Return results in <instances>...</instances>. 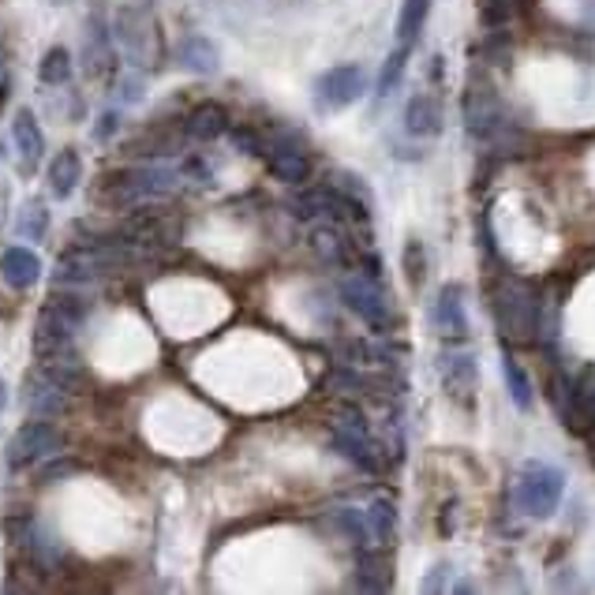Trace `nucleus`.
Segmentation results:
<instances>
[{
  "label": "nucleus",
  "mask_w": 595,
  "mask_h": 595,
  "mask_svg": "<svg viewBox=\"0 0 595 595\" xmlns=\"http://www.w3.org/2000/svg\"><path fill=\"white\" fill-rule=\"evenodd\" d=\"M565 494V475L547 464H529L513 483V502L529 517H551Z\"/></svg>",
  "instance_id": "4"
},
{
  "label": "nucleus",
  "mask_w": 595,
  "mask_h": 595,
  "mask_svg": "<svg viewBox=\"0 0 595 595\" xmlns=\"http://www.w3.org/2000/svg\"><path fill=\"white\" fill-rule=\"evenodd\" d=\"M404 270L412 274V285L420 289L423 274H428V252H423L420 240H409V247H404Z\"/></svg>",
  "instance_id": "31"
},
{
  "label": "nucleus",
  "mask_w": 595,
  "mask_h": 595,
  "mask_svg": "<svg viewBox=\"0 0 595 595\" xmlns=\"http://www.w3.org/2000/svg\"><path fill=\"white\" fill-rule=\"evenodd\" d=\"M229 139H233L236 151L252 154V157H266V146H270V139H263L255 127H229Z\"/></svg>",
  "instance_id": "30"
},
{
  "label": "nucleus",
  "mask_w": 595,
  "mask_h": 595,
  "mask_svg": "<svg viewBox=\"0 0 595 595\" xmlns=\"http://www.w3.org/2000/svg\"><path fill=\"white\" fill-rule=\"evenodd\" d=\"M266 165L281 184H304L311 176V157L289 139H277V143L266 146Z\"/></svg>",
  "instance_id": "13"
},
{
  "label": "nucleus",
  "mask_w": 595,
  "mask_h": 595,
  "mask_svg": "<svg viewBox=\"0 0 595 595\" xmlns=\"http://www.w3.org/2000/svg\"><path fill=\"white\" fill-rule=\"evenodd\" d=\"M409 53H412L409 45H393V53L386 57V64H382V72H379V98H386L397 83H401V72H404V61H409Z\"/></svg>",
  "instance_id": "27"
},
{
  "label": "nucleus",
  "mask_w": 595,
  "mask_h": 595,
  "mask_svg": "<svg viewBox=\"0 0 595 595\" xmlns=\"http://www.w3.org/2000/svg\"><path fill=\"white\" fill-rule=\"evenodd\" d=\"M502 375H505V386H510L513 404H517L521 412H529L532 409V382H529V371L517 363V356L513 352L502 356Z\"/></svg>",
  "instance_id": "24"
},
{
  "label": "nucleus",
  "mask_w": 595,
  "mask_h": 595,
  "mask_svg": "<svg viewBox=\"0 0 595 595\" xmlns=\"http://www.w3.org/2000/svg\"><path fill=\"white\" fill-rule=\"evenodd\" d=\"M337 529H341L356 547H375L371 543V532H367V517L360 510H341L337 513Z\"/></svg>",
  "instance_id": "29"
},
{
  "label": "nucleus",
  "mask_w": 595,
  "mask_h": 595,
  "mask_svg": "<svg viewBox=\"0 0 595 595\" xmlns=\"http://www.w3.org/2000/svg\"><path fill=\"white\" fill-rule=\"evenodd\" d=\"M4 409H8V386L0 379V416H4Z\"/></svg>",
  "instance_id": "35"
},
{
  "label": "nucleus",
  "mask_w": 595,
  "mask_h": 595,
  "mask_svg": "<svg viewBox=\"0 0 595 595\" xmlns=\"http://www.w3.org/2000/svg\"><path fill=\"white\" fill-rule=\"evenodd\" d=\"M53 4H64V0H53Z\"/></svg>",
  "instance_id": "36"
},
{
  "label": "nucleus",
  "mask_w": 595,
  "mask_h": 595,
  "mask_svg": "<svg viewBox=\"0 0 595 595\" xmlns=\"http://www.w3.org/2000/svg\"><path fill=\"white\" fill-rule=\"evenodd\" d=\"M337 293H341L345 307H349L352 315H360L375 334H386L393 326V307H390V296L382 293L379 277L345 274L341 281H337Z\"/></svg>",
  "instance_id": "3"
},
{
  "label": "nucleus",
  "mask_w": 595,
  "mask_h": 595,
  "mask_svg": "<svg viewBox=\"0 0 595 595\" xmlns=\"http://www.w3.org/2000/svg\"><path fill=\"white\" fill-rule=\"evenodd\" d=\"M431 4H434V0H404L401 16H397V45L416 49V42H420V34H423V27H428Z\"/></svg>",
  "instance_id": "22"
},
{
  "label": "nucleus",
  "mask_w": 595,
  "mask_h": 595,
  "mask_svg": "<svg viewBox=\"0 0 595 595\" xmlns=\"http://www.w3.org/2000/svg\"><path fill=\"white\" fill-rule=\"evenodd\" d=\"M72 472H75V464L61 461V464H53V469H42V483H57L61 475H72Z\"/></svg>",
  "instance_id": "33"
},
{
  "label": "nucleus",
  "mask_w": 595,
  "mask_h": 595,
  "mask_svg": "<svg viewBox=\"0 0 595 595\" xmlns=\"http://www.w3.org/2000/svg\"><path fill=\"white\" fill-rule=\"evenodd\" d=\"M464 127H469V135L480 139V143H488V139L499 135L502 116H499V105H494V98L488 91L464 94Z\"/></svg>",
  "instance_id": "15"
},
{
  "label": "nucleus",
  "mask_w": 595,
  "mask_h": 595,
  "mask_svg": "<svg viewBox=\"0 0 595 595\" xmlns=\"http://www.w3.org/2000/svg\"><path fill=\"white\" fill-rule=\"evenodd\" d=\"M121 98H127V102H139V98H143V94H139V91H143V79H139V75H132V83H127V79H124V86H121Z\"/></svg>",
  "instance_id": "34"
},
{
  "label": "nucleus",
  "mask_w": 595,
  "mask_h": 595,
  "mask_svg": "<svg viewBox=\"0 0 595 595\" xmlns=\"http://www.w3.org/2000/svg\"><path fill=\"white\" fill-rule=\"evenodd\" d=\"M229 113H225V105H217V102H203V105H195L192 113H187V121H184V132L198 139V143H211V139H222L225 132H229Z\"/></svg>",
  "instance_id": "19"
},
{
  "label": "nucleus",
  "mask_w": 595,
  "mask_h": 595,
  "mask_svg": "<svg viewBox=\"0 0 595 595\" xmlns=\"http://www.w3.org/2000/svg\"><path fill=\"white\" fill-rule=\"evenodd\" d=\"M0 277H4L12 289H31V285H38V277H42V259H38L31 247L16 244L0 255Z\"/></svg>",
  "instance_id": "17"
},
{
  "label": "nucleus",
  "mask_w": 595,
  "mask_h": 595,
  "mask_svg": "<svg viewBox=\"0 0 595 595\" xmlns=\"http://www.w3.org/2000/svg\"><path fill=\"white\" fill-rule=\"evenodd\" d=\"M57 450H61V434H57V428L49 420L31 416V420L12 434V442H8V469L12 472L38 469V464L53 458Z\"/></svg>",
  "instance_id": "5"
},
{
  "label": "nucleus",
  "mask_w": 595,
  "mask_h": 595,
  "mask_svg": "<svg viewBox=\"0 0 595 595\" xmlns=\"http://www.w3.org/2000/svg\"><path fill=\"white\" fill-rule=\"evenodd\" d=\"M360 588H367V592L390 588V565L379 562V554H367V558L360 562Z\"/></svg>",
  "instance_id": "28"
},
{
  "label": "nucleus",
  "mask_w": 595,
  "mask_h": 595,
  "mask_svg": "<svg viewBox=\"0 0 595 595\" xmlns=\"http://www.w3.org/2000/svg\"><path fill=\"white\" fill-rule=\"evenodd\" d=\"M367 94V72L360 64H337L330 72L319 75L315 83V105L322 113H341V109L356 105Z\"/></svg>",
  "instance_id": "8"
},
{
  "label": "nucleus",
  "mask_w": 595,
  "mask_h": 595,
  "mask_svg": "<svg viewBox=\"0 0 595 595\" xmlns=\"http://www.w3.org/2000/svg\"><path fill=\"white\" fill-rule=\"evenodd\" d=\"M363 517H367V532H371L375 551L393 547V540H397V505L390 499H375L371 505H367Z\"/></svg>",
  "instance_id": "20"
},
{
  "label": "nucleus",
  "mask_w": 595,
  "mask_h": 595,
  "mask_svg": "<svg viewBox=\"0 0 595 595\" xmlns=\"http://www.w3.org/2000/svg\"><path fill=\"white\" fill-rule=\"evenodd\" d=\"M16 229H19V236H27V240H45V233H49L45 203H38V198H27L23 211H19V217H16Z\"/></svg>",
  "instance_id": "25"
},
{
  "label": "nucleus",
  "mask_w": 595,
  "mask_h": 595,
  "mask_svg": "<svg viewBox=\"0 0 595 595\" xmlns=\"http://www.w3.org/2000/svg\"><path fill=\"white\" fill-rule=\"evenodd\" d=\"M404 132L412 139H434L442 135V102L434 94H412L409 102H404Z\"/></svg>",
  "instance_id": "14"
},
{
  "label": "nucleus",
  "mask_w": 595,
  "mask_h": 595,
  "mask_svg": "<svg viewBox=\"0 0 595 595\" xmlns=\"http://www.w3.org/2000/svg\"><path fill=\"white\" fill-rule=\"evenodd\" d=\"M334 450L341 453L345 461H352L360 472L379 475L386 469L382 445L375 442L371 428H367V416L360 409L337 412V420H334Z\"/></svg>",
  "instance_id": "2"
},
{
  "label": "nucleus",
  "mask_w": 595,
  "mask_h": 595,
  "mask_svg": "<svg viewBox=\"0 0 595 595\" xmlns=\"http://www.w3.org/2000/svg\"><path fill=\"white\" fill-rule=\"evenodd\" d=\"M38 79H42L45 86H61L72 79V53L61 45H53L49 53L42 57V64H38Z\"/></svg>",
  "instance_id": "26"
},
{
  "label": "nucleus",
  "mask_w": 595,
  "mask_h": 595,
  "mask_svg": "<svg viewBox=\"0 0 595 595\" xmlns=\"http://www.w3.org/2000/svg\"><path fill=\"white\" fill-rule=\"evenodd\" d=\"M349 236H345L337 225H319V229H311V247H315V255L326 263H334V266H349L352 259V252H349Z\"/></svg>",
  "instance_id": "23"
},
{
  "label": "nucleus",
  "mask_w": 595,
  "mask_h": 595,
  "mask_svg": "<svg viewBox=\"0 0 595 595\" xmlns=\"http://www.w3.org/2000/svg\"><path fill=\"white\" fill-rule=\"evenodd\" d=\"M439 375L442 386L453 401L469 404L475 397V386H480V367H475V356L469 349H445L439 356Z\"/></svg>",
  "instance_id": "11"
},
{
  "label": "nucleus",
  "mask_w": 595,
  "mask_h": 595,
  "mask_svg": "<svg viewBox=\"0 0 595 595\" xmlns=\"http://www.w3.org/2000/svg\"><path fill=\"white\" fill-rule=\"evenodd\" d=\"M79 184H83V157H79V151H61L49 165V187L57 198H68Z\"/></svg>",
  "instance_id": "21"
},
{
  "label": "nucleus",
  "mask_w": 595,
  "mask_h": 595,
  "mask_svg": "<svg viewBox=\"0 0 595 595\" xmlns=\"http://www.w3.org/2000/svg\"><path fill=\"white\" fill-rule=\"evenodd\" d=\"M540 307L535 296L517 281H505L499 296H494V322L502 326V334L510 337H535V326H540Z\"/></svg>",
  "instance_id": "6"
},
{
  "label": "nucleus",
  "mask_w": 595,
  "mask_h": 595,
  "mask_svg": "<svg viewBox=\"0 0 595 595\" xmlns=\"http://www.w3.org/2000/svg\"><path fill=\"white\" fill-rule=\"evenodd\" d=\"M116 127H121V113H105L102 121H98V127H94V139H98V143H105L109 135H116Z\"/></svg>",
  "instance_id": "32"
},
{
  "label": "nucleus",
  "mask_w": 595,
  "mask_h": 595,
  "mask_svg": "<svg viewBox=\"0 0 595 595\" xmlns=\"http://www.w3.org/2000/svg\"><path fill=\"white\" fill-rule=\"evenodd\" d=\"M83 311H86V304L79 300L72 289H68V296H64V289L49 296V304L42 307V315H38V322H34L38 360H42V356H57V352L72 349L75 330H79V322H83Z\"/></svg>",
  "instance_id": "1"
},
{
  "label": "nucleus",
  "mask_w": 595,
  "mask_h": 595,
  "mask_svg": "<svg viewBox=\"0 0 595 595\" xmlns=\"http://www.w3.org/2000/svg\"><path fill=\"white\" fill-rule=\"evenodd\" d=\"M176 61L195 75H214L222 68V53H217V45L206 34H187L176 45Z\"/></svg>",
  "instance_id": "18"
},
{
  "label": "nucleus",
  "mask_w": 595,
  "mask_h": 595,
  "mask_svg": "<svg viewBox=\"0 0 595 595\" xmlns=\"http://www.w3.org/2000/svg\"><path fill=\"white\" fill-rule=\"evenodd\" d=\"M109 184L121 192L124 203H135V198L173 195L176 192V173L173 168H127V173L109 176Z\"/></svg>",
  "instance_id": "10"
},
{
  "label": "nucleus",
  "mask_w": 595,
  "mask_h": 595,
  "mask_svg": "<svg viewBox=\"0 0 595 595\" xmlns=\"http://www.w3.org/2000/svg\"><path fill=\"white\" fill-rule=\"evenodd\" d=\"M431 326L445 345H461L469 337V315H464V289L461 285H442L431 304Z\"/></svg>",
  "instance_id": "9"
},
{
  "label": "nucleus",
  "mask_w": 595,
  "mask_h": 595,
  "mask_svg": "<svg viewBox=\"0 0 595 595\" xmlns=\"http://www.w3.org/2000/svg\"><path fill=\"white\" fill-rule=\"evenodd\" d=\"M116 266V255L109 252V244H94V247H72L57 259V289H79L86 281H98Z\"/></svg>",
  "instance_id": "7"
},
{
  "label": "nucleus",
  "mask_w": 595,
  "mask_h": 595,
  "mask_svg": "<svg viewBox=\"0 0 595 595\" xmlns=\"http://www.w3.org/2000/svg\"><path fill=\"white\" fill-rule=\"evenodd\" d=\"M68 404V386H61L53 375H45L42 367L27 375L23 382V409L27 416H38V420H53L57 412H64Z\"/></svg>",
  "instance_id": "12"
},
{
  "label": "nucleus",
  "mask_w": 595,
  "mask_h": 595,
  "mask_svg": "<svg viewBox=\"0 0 595 595\" xmlns=\"http://www.w3.org/2000/svg\"><path fill=\"white\" fill-rule=\"evenodd\" d=\"M12 139H16L19 157H23V168L27 173H34L38 162L45 157V135H42V127H38V116L31 113V109H19L16 113Z\"/></svg>",
  "instance_id": "16"
}]
</instances>
